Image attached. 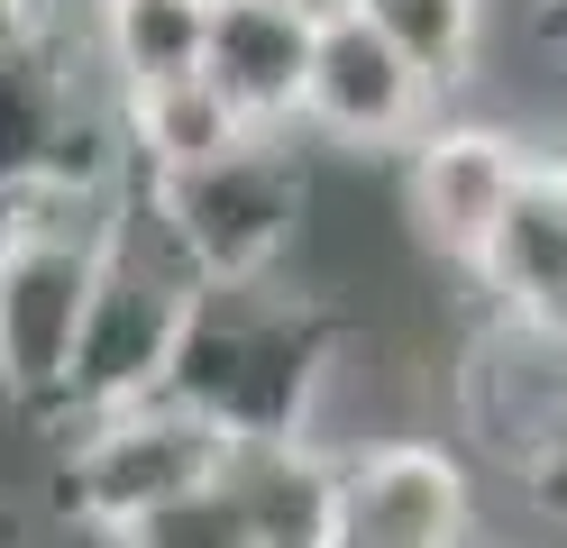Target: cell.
<instances>
[{
	"instance_id": "obj_20",
	"label": "cell",
	"mask_w": 567,
	"mask_h": 548,
	"mask_svg": "<svg viewBox=\"0 0 567 548\" xmlns=\"http://www.w3.org/2000/svg\"><path fill=\"white\" fill-rule=\"evenodd\" d=\"M530 10H540V28H549V46L567 55V0H530Z\"/></svg>"
},
{
	"instance_id": "obj_15",
	"label": "cell",
	"mask_w": 567,
	"mask_h": 548,
	"mask_svg": "<svg viewBox=\"0 0 567 548\" xmlns=\"http://www.w3.org/2000/svg\"><path fill=\"white\" fill-rule=\"evenodd\" d=\"M229 137H247L220 92L202 83V73H184V83H156V92H137L120 101V146H128V183L137 174H174V165H202V156H220Z\"/></svg>"
},
{
	"instance_id": "obj_4",
	"label": "cell",
	"mask_w": 567,
	"mask_h": 548,
	"mask_svg": "<svg viewBox=\"0 0 567 548\" xmlns=\"http://www.w3.org/2000/svg\"><path fill=\"white\" fill-rule=\"evenodd\" d=\"M193 275L137 229V210H120L111 247H101L92 302H83V339H74V375H64V421L74 430L92 412H120V402H147L174 365V329H184Z\"/></svg>"
},
{
	"instance_id": "obj_14",
	"label": "cell",
	"mask_w": 567,
	"mask_h": 548,
	"mask_svg": "<svg viewBox=\"0 0 567 548\" xmlns=\"http://www.w3.org/2000/svg\"><path fill=\"white\" fill-rule=\"evenodd\" d=\"M348 19H367L384 46L421 73V92L449 110L457 92L476 83V64H485V19H494V0H348Z\"/></svg>"
},
{
	"instance_id": "obj_21",
	"label": "cell",
	"mask_w": 567,
	"mask_h": 548,
	"mask_svg": "<svg viewBox=\"0 0 567 548\" xmlns=\"http://www.w3.org/2000/svg\"><path fill=\"white\" fill-rule=\"evenodd\" d=\"M0 548H10V539H0Z\"/></svg>"
},
{
	"instance_id": "obj_19",
	"label": "cell",
	"mask_w": 567,
	"mask_h": 548,
	"mask_svg": "<svg viewBox=\"0 0 567 548\" xmlns=\"http://www.w3.org/2000/svg\"><path fill=\"white\" fill-rule=\"evenodd\" d=\"M275 10H293L302 28H321V19H339V10H348V0H275Z\"/></svg>"
},
{
	"instance_id": "obj_5",
	"label": "cell",
	"mask_w": 567,
	"mask_h": 548,
	"mask_svg": "<svg viewBox=\"0 0 567 548\" xmlns=\"http://www.w3.org/2000/svg\"><path fill=\"white\" fill-rule=\"evenodd\" d=\"M220 457L229 448L193 412H174L165 393L120 402V412H92L74 430H55V511L83 539L111 548L137 511H156V503H174L184 485L220 475Z\"/></svg>"
},
{
	"instance_id": "obj_6",
	"label": "cell",
	"mask_w": 567,
	"mask_h": 548,
	"mask_svg": "<svg viewBox=\"0 0 567 548\" xmlns=\"http://www.w3.org/2000/svg\"><path fill=\"white\" fill-rule=\"evenodd\" d=\"M330 548H485L476 466L449 438H358L339 448V511Z\"/></svg>"
},
{
	"instance_id": "obj_16",
	"label": "cell",
	"mask_w": 567,
	"mask_h": 548,
	"mask_svg": "<svg viewBox=\"0 0 567 548\" xmlns=\"http://www.w3.org/2000/svg\"><path fill=\"white\" fill-rule=\"evenodd\" d=\"M111 548H257V539H247V511H238V485H229V457H220V475L184 485L174 503L137 511Z\"/></svg>"
},
{
	"instance_id": "obj_8",
	"label": "cell",
	"mask_w": 567,
	"mask_h": 548,
	"mask_svg": "<svg viewBox=\"0 0 567 548\" xmlns=\"http://www.w3.org/2000/svg\"><path fill=\"white\" fill-rule=\"evenodd\" d=\"M522 174H530V137L494 128V120H449L440 110V120L403 146V219H412V238L431 247L440 266L467 275L485 229L522 193Z\"/></svg>"
},
{
	"instance_id": "obj_9",
	"label": "cell",
	"mask_w": 567,
	"mask_h": 548,
	"mask_svg": "<svg viewBox=\"0 0 567 548\" xmlns=\"http://www.w3.org/2000/svg\"><path fill=\"white\" fill-rule=\"evenodd\" d=\"M440 120V101L421 92V73L384 46L367 19H321L311 28V64H302V101L293 128L348 146V156H403V146Z\"/></svg>"
},
{
	"instance_id": "obj_12",
	"label": "cell",
	"mask_w": 567,
	"mask_h": 548,
	"mask_svg": "<svg viewBox=\"0 0 567 548\" xmlns=\"http://www.w3.org/2000/svg\"><path fill=\"white\" fill-rule=\"evenodd\" d=\"M202 37H210V0H92L74 46L111 101H137L156 83L202 73Z\"/></svg>"
},
{
	"instance_id": "obj_2",
	"label": "cell",
	"mask_w": 567,
	"mask_h": 548,
	"mask_svg": "<svg viewBox=\"0 0 567 548\" xmlns=\"http://www.w3.org/2000/svg\"><path fill=\"white\" fill-rule=\"evenodd\" d=\"M128 210L193 283H247V275H284V256L311 219V174L293 156V137L247 128L202 165L137 174Z\"/></svg>"
},
{
	"instance_id": "obj_11",
	"label": "cell",
	"mask_w": 567,
	"mask_h": 548,
	"mask_svg": "<svg viewBox=\"0 0 567 548\" xmlns=\"http://www.w3.org/2000/svg\"><path fill=\"white\" fill-rule=\"evenodd\" d=\"M467 283L485 292L494 320H522V329H567V201L549 193V174L530 165L522 193L504 201V219L485 229Z\"/></svg>"
},
{
	"instance_id": "obj_17",
	"label": "cell",
	"mask_w": 567,
	"mask_h": 548,
	"mask_svg": "<svg viewBox=\"0 0 567 548\" xmlns=\"http://www.w3.org/2000/svg\"><path fill=\"white\" fill-rule=\"evenodd\" d=\"M38 37H55V10H47V0H0V64L28 55Z\"/></svg>"
},
{
	"instance_id": "obj_10",
	"label": "cell",
	"mask_w": 567,
	"mask_h": 548,
	"mask_svg": "<svg viewBox=\"0 0 567 548\" xmlns=\"http://www.w3.org/2000/svg\"><path fill=\"white\" fill-rule=\"evenodd\" d=\"M302 64H311V28L275 0H210V37H202V83L220 92V110L257 137H293V101H302Z\"/></svg>"
},
{
	"instance_id": "obj_1",
	"label": "cell",
	"mask_w": 567,
	"mask_h": 548,
	"mask_svg": "<svg viewBox=\"0 0 567 548\" xmlns=\"http://www.w3.org/2000/svg\"><path fill=\"white\" fill-rule=\"evenodd\" d=\"M339 365L348 320L330 292H302L293 275H247V283H193L156 393L193 412L220 448H284V438H321Z\"/></svg>"
},
{
	"instance_id": "obj_13",
	"label": "cell",
	"mask_w": 567,
	"mask_h": 548,
	"mask_svg": "<svg viewBox=\"0 0 567 548\" xmlns=\"http://www.w3.org/2000/svg\"><path fill=\"white\" fill-rule=\"evenodd\" d=\"M229 485L247 511L257 548H330V511H339V457L311 438L284 448H229Z\"/></svg>"
},
{
	"instance_id": "obj_3",
	"label": "cell",
	"mask_w": 567,
	"mask_h": 548,
	"mask_svg": "<svg viewBox=\"0 0 567 548\" xmlns=\"http://www.w3.org/2000/svg\"><path fill=\"white\" fill-rule=\"evenodd\" d=\"M128 201H19L0 210V402L19 421H64L83 302Z\"/></svg>"
},
{
	"instance_id": "obj_18",
	"label": "cell",
	"mask_w": 567,
	"mask_h": 548,
	"mask_svg": "<svg viewBox=\"0 0 567 548\" xmlns=\"http://www.w3.org/2000/svg\"><path fill=\"white\" fill-rule=\"evenodd\" d=\"M530 165H540V174H549V193L567 201V110L549 120V137H530Z\"/></svg>"
},
{
	"instance_id": "obj_7",
	"label": "cell",
	"mask_w": 567,
	"mask_h": 548,
	"mask_svg": "<svg viewBox=\"0 0 567 548\" xmlns=\"http://www.w3.org/2000/svg\"><path fill=\"white\" fill-rule=\"evenodd\" d=\"M457 421L513 485L567 457V329H522L485 311L457 356Z\"/></svg>"
}]
</instances>
